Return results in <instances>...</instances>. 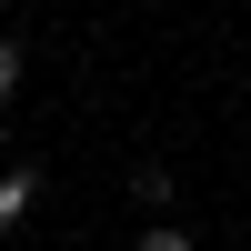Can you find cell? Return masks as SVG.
<instances>
[{"label": "cell", "instance_id": "277c9868", "mask_svg": "<svg viewBox=\"0 0 251 251\" xmlns=\"http://www.w3.org/2000/svg\"><path fill=\"white\" fill-rule=\"evenodd\" d=\"M10 91H20V50L0 40V100H10Z\"/></svg>", "mask_w": 251, "mask_h": 251}, {"label": "cell", "instance_id": "5b68a950", "mask_svg": "<svg viewBox=\"0 0 251 251\" xmlns=\"http://www.w3.org/2000/svg\"><path fill=\"white\" fill-rule=\"evenodd\" d=\"M0 10H10V0H0Z\"/></svg>", "mask_w": 251, "mask_h": 251}, {"label": "cell", "instance_id": "6da1fadb", "mask_svg": "<svg viewBox=\"0 0 251 251\" xmlns=\"http://www.w3.org/2000/svg\"><path fill=\"white\" fill-rule=\"evenodd\" d=\"M30 201H40V171H0V231H20Z\"/></svg>", "mask_w": 251, "mask_h": 251}, {"label": "cell", "instance_id": "7a4b0ae2", "mask_svg": "<svg viewBox=\"0 0 251 251\" xmlns=\"http://www.w3.org/2000/svg\"><path fill=\"white\" fill-rule=\"evenodd\" d=\"M131 201H151V211H161V201H171V171H161V161H141V171H131Z\"/></svg>", "mask_w": 251, "mask_h": 251}, {"label": "cell", "instance_id": "3957f363", "mask_svg": "<svg viewBox=\"0 0 251 251\" xmlns=\"http://www.w3.org/2000/svg\"><path fill=\"white\" fill-rule=\"evenodd\" d=\"M131 251H191V231H181V221H151V231H141Z\"/></svg>", "mask_w": 251, "mask_h": 251}]
</instances>
